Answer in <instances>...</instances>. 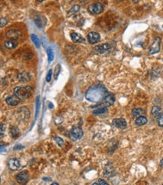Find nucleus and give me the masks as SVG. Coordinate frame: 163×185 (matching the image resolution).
<instances>
[{
  "label": "nucleus",
  "mask_w": 163,
  "mask_h": 185,
  "mask_svg": "<svg viewBox=\"0 0 163 185\" xmlns=\"http://www.w3.org/2000/svg\"><path fill=\"white\" fill-rule=\"evenodd\" d=\"M108 94L109 92L107 90L103 85L96 84L87 90L85 93V98L91 102H100L104 100Z\"/></svg>",
  "instance_id": "1"
},
{
  "label": "nucleus",
  "mask_w": 163,
  "mask_h": 185,
  "mask_svg": "<svg viewBox=\"0 0 163 185\" xmlns=\"http://www.w3.org/2000/svg\"><path fill=\"white\" fill-rule=\"evenodd\" d=\"M14 92L15 95L18 96L20 99H25L32 95L33 88L30 86H20L15 87Z\"/></svg>",
  "instance_id": "2"
},
{
  "label": "nucleus",
  "mask_w": 163,
  "mask_h": 185,
  "mask_svg": "<svg viewBox=\"0 0 163 185\" xmlns=\"http://www.w3.org/2000/svg\"><path fill=\"white\" fill-rule=\"evenodd\" d=\"M103 4L100 2H96L94 4H91L88 6V11L92 14H99L103 11Z\"/></svg>",
  "instance_id": "3"
},
{
  "label": "nucleus",
  "mask_w": 163,
  "mask_h": 185,
  "mask_svg": "<svg viewBox=\"0 0 163 185\" xmlns=\"http://www.w3.org/2000/svg\"><path fill=\"white\" fill-rule=\"evenodd\" d=\"M161 42H162V39H161L160 37L155 38L153 44L151 45L150 50H149V54H154L159 52V51H160Z\"/></svg>",
  "instance_id": "4"
},
{
  "label": "nucleus",
  "mask_w": 163,
  "mask_h": 185,
  "mask_svg": "<svg viewBox=\"0 0 163 185\" xmlns=\"http://www.w3.org/2000/svg\"><path fill=\"white\" fill-rule=\"evenodd\" d=\"M70 138L73 141H77L80 139L83 136V131L80 127H76L72 129L70 131Z\"/></svg>",
  "instance_id": "5"
},
{
  "label": "nucleus",
  "mask_w": 163,
  "mask_h": 185,
  "mask_svg": "<svg viewBox=\"0 0 163 185\" xmlns=\"http://www.w3.org/2000/svg\"><path fill=\"white\" fill-rule=\"evenodd\" d=\"M16 181L21 184H26L29 181V173L27 171H23L20 172L16 176Z\"/></svg>",
  "instance_id": "6"
},
{
  "label": "nucleus",
  "mask_w": 163,
  "mask_h": 185,
  "mask_svg": "<svg viewBox=\"0 0 163 185\" xmlns=\"http://www.w3.org/2000/svg\"><path fill=\"white\" fill-rule=\"evenodd\" d=\"M6 36L8 39H10V40L15 41L21 38V33L19 30H15V29H11L6 32Z\"/></svg>",
  "instance_id": "7"
},
{
  "label": "nucleus",
  "mask_w": 163,
  "mask_h": 185,
  "mask_svg": "<svg viewBox=\"0 0 163 185\" xmlns=\"http://www.w3.org/2000/svg\"><path fill=\"white\" fill-rule=\"evenodd\" d=\"M100 40V36L96 32H91L88 34V41L91 45L97 43Z\"/></svg>",
  "instance_id": "8"
},
{
  "label": "nucleus",
  "mask_w": 163,
  "mask_h": 185,
  "mask_svg": "<svg viewBox=\"0 0 163 185\" xmlns=\"http://www.w3.org/2000/svg\"><path fill=\"white\" fill-rule=\"evenodd\" d=\"M8 168L11 169V170H18V169H20L21 167V163H20L19 160L16 158H12L10 159L8 162Z\"/></svg>",
  "instance_id": "9"
},
{
  "label": "nucleus",
  "mask_w": 163,
  "mask_h": 185,
  "mask_svg": "<svg viewBox=\"0 0 163 185\" xmlns=\"http://www.w3.org/2000/svg\"><path fill=\"white\" fill-rule=\"evenodd\" d=\"M112 126L119 129H126L127 127V123L123 118H116L112 121Z\"/></svg>",
  "instance_id": "10"
},
{
  "label": "nucleus",
  "mask_w": 163,
  "mask_h": 185,
  "mask_svg": "<svg viewBox=\"0 0 163 185\" xmlns=\"http://www.w3.org/2000/svg\"><path fill=\"white\" fill-rule=\"evenodd\" d=\"M95 50L100 54H107L111 51V46L109 44H103L95 47Z\"/></svg>",
  "instance_id": "11"
},
{
  "label": "nucleus",
  "mask_w": 163,
  "mask_h": 185,
  "mask_svg": "<svg viewBox=\"0 0 163 185\" xmlns=\"http://www.w3.org/2000/svg\"><path fill=\"white\" fill-rule=\"evenodd\" d=\"M5 102L8 105H9L16 106V105H18V104H19L20 99L18 98V96H16L15 94H14V95L10 96L7 97V98H6V99H5Z\"/></svg>",
  "instance_id": "12"
},
{
  "label": "nucleus",
  "mask_w": 163,
  "mask_h": 185,
  "mask_svg": "<svg viewBox=\"0 0 163 185\" xmlns=\"http://www.w3.org/2000/svg\"><path fill=\"white\" fill-rule=\"evenodd\" d=\"M30 74L27 72H21L18 74V78L21 82H28L30 81Z\"/></svg>",
  "instance_id": "13"
},
{
  "label": "nucleus",
  "mask_w": 163,
  "mask_h": 185,
  "mask_svg": "<svg viewBox=\"0 0 163 185\" xmlns=\"http://www.w3.org/2000/svg\"><path fill=\"white\" fill-rule=\"evenodd\" d=\"M71 39H72L73 42L75 43H84L85 42V39L82 37L81 35L77 33H71Z\"/></svg>",
  "instance_id": "14"
},
{
  "label": "nucleus",
  "mask_w": 163,
  "mask_h": 185,
  "mask_svg": "<svg viewBox=\"0 0 163 185\" xmlns=\"http://www.w3.org/2000/svg\"><path fill=\"white\" fill-rule=\"evenodd\" d=\"M114 102H115V97H114V96L112 95V93H109L103 101V104L105 106H109L112 105L114 103Z\"/></svg>",
  "instance_id": "15"
},
{
  "label": "nucleus",
  "mask_w": 163,
  "mask_h": 185,
  "mask_svg": "<svg viewBox=\"0 0 163 185\" xmlns=\"http://www.w3.org/2000/svg\"><path fill=\"white\" fill-rule=\"evenodd\" d=\"M151 112L152 114H153V116H154L156 119H159V118L163 114L162 112V109H161L159 106H154V107L152 108Z\"/></svg>",
  "instance_id": "16"
},
{
  "label": "nucleus",
  "mask_w": 163,
  "mask_h": 185,
  "mask_svg": "<svg viewBox=\"0 0 163 185\" xmlns=\"http://www.w3.org/2000/svg\"><path fill=\"white\" fill-rule=\"evenodd\" d=\"M5 46L8 49H14L18 46V42L13 40H8L5 42Z\"/></svg>",
  "instance_id": "17"
},
{
  "label": "nucleus",
  "mask_w": 163,
  "mask_h": 185,
  "mask_svg": "<svg viewBox=\"0 0 163 185\" xmlns=\"http://www.w3.org/2000/svg\"><path fill=\"white\" fill-rule=\"evenodd\" d=\"M147 123V119L146 117L144 116H140L135 120V124L137 126H142L144 125Z\"/></svg>",
  "instance_id": "18"
},
{
  "label": "nucleus",
  "mask_w": 163,
  "mask_h": 185,
  "mask_svg": "<svg viewBox=\"0 0 163 185\" xmlns=\"http://www.w3.org/2000/svg\"><path fill=\"white\" fill-rule=\"evenodd\" d=\"M20 134V131L18 130V128L15 127H11L10 128V135L11 136L12 138L15 139V138L18 137Z\"/></svg>",
  "instance_id": "19"
},
{
  "label": "nucleus",
  "mask_w": 163,
  "mask_h": 185,
  "mask_svg": "<svg viewBox=\"0 0 163 185\" xmlns=\"http://www.w3.org/2000/svg\"><path fill=\"white\" fill-rule=\"evenodd\" d=\"M31 39L33 41V42L34 43V45H36V47L37 48H39L41 46V42L39 40V38L37 37V36L35 34H32L31 35Z\"/></svg>",
  "instance_id": "20"
},
{
  "label": "nucleus",
  "mask_w": 163,
  "mask_h": 185,
  "mask_svg": "<svg viewBox=\"0 0 163 185\" xmlns=\"http://www.w3.org/2000/svg\"><path fill=\"white\" fill-rule=\"evenodd\" d=\"M107 111H108L107 108L101 107V108H99L96 109V110H94V111H93V114L95 115H100V114H103L106 113Z\"/></svg>",
  "instance_id": "21"
},
{
  "label": "nucleus",
  "mask_w": 163,
  "mask_h": 185,
  "mask_svg": "<svg viewBox=\"0 0 163 185\" xmlns=\"http://www.w3.org/2000/svg\"><path fill=\"white\" fill-rule=\"evenodd\" d=\"M47 51V55H48V62L51 63V62L53 61L54 60V52H53L52 49L51 48H48L46 50Z\"/></svg>",
  "instance_id": "22"
},
{
  "label": "nucleus",
  "mask_w": 163,
  "mask_h": 185,
  "mask_svg": "<svg viewBox=\"0 0 163 185\" xmlns=\"http://www.w3.org/2000/svg\"><path fill=\"white\" fill-rule=\"evenodd\" d=\"M60 70H61V66H60V64H57V66H55V68H54V78L55 80H57V78H58L59 75H60Z\"/></svg>",
  "instance_id": "23"
},
{
  "label": "nucleus",
  "mask_w": 163,
  "mask_h": 185,
  "mask_svg": "<svg viewBox=\"0 0 163 185\" xmlns=\"http://www.w3.org/2000/svg\"><path fill=\"white\" fill-rule=\"evenodd\" d=\"M39 108H40V99H39V96H38L36 97V119H37L38 118Z\"/></svg>",
  "instance_id": "24"
},
{
  "label": "nucleus",
  "mask_w": 163,
  "mask_h": 185,
  "mask_svg": "<svg viewBox=\"0 0 163 185\" xmlns=\"http://www.w3.org/2000/svg\"><path fill=\"white\" fill-rule=\"evenodd\" d=\"M144 110L142 108H135L132 110V114L133 116H139L144 113Z\"/></svg>",
  "instance_id": "25"
},
{
  "label": "nucleus",
  "mask_w": 163,
  "mask_h": 185,
  "mask_svg": "<svg viewBox=\"0 0 163 185\" xmlns=\"http://www.w3.org/2000/svg\"><path fill=\"white\" fill-rule=\"evenodd\" d=\"M80 6H79L78 5H75L73 6V7L71 8L70 10L69 11V14H72L77 13V12H78L79 11H80Z\"/></svg>",
  "instance_id": "26"
},
{
  "label": "nucleus",
  "mask_w": 163,
  "mask_h": 185,
  "mask_svg": "<svg viewBox=\"0 0 163 185\" xmlns=\"http://www.w3.org/2000/svg\"><path fill=\"white\" fill-rule=\"evenodd\" d=\"M34 21L38 27H40V28L42 27V22L41 17H34Z\"/></svg>",
  "instance_id": "27"
},
{
  "label": "nucleus",
  "mask_w": 163,
  "mask_h": 185,
  "mask_svg": "<svg viewBox=\"0 0 163 185\" xmlns=\"http://www.w3.org/2000/svg\"><path fill=\"white\" fill-rule=\"evenodd\" d=\"M54 141H55L56 143H57L59 146H62V145H64V143L63 139L60 137H54Z\"/></svg>",
  "instance_id": "28"
},
{
  "label": "nucleus",
  "mask_w": 163,
  "mask_h": 185,
  "mask_svg": "<svg viewBox=\"0 0 163 185\" xmlns=\"http://www.w3.org/2000/svg\"><path fill=\"white\" fill-rule=\"evenodd\" d=\"M8 20L5 17H0V27H2L7 25Z\"/></svg>",
  "instance_id": "29"
},
{
  "label": "nucleus",
  "mask_w": 163,
  "mask_h": 185,
  "mask_svg": "<svg viewBox=\"0 0 163 185\" xmlns=\"http://www.w3.org/2000/svg\"><path fill=\"white\" fill-rule=\"evenodd\" d=\"M51 76H52V70H51V69H50V70L48 71V74H47V75H46V81H47V82H50V81H51Z\"/></svg>",
  "instance_id": "30"
},
{
  "label": "nucleus",
  "mask_w": 163,
  "mask_h": 185,
  "mask_svg": "<svg viewBox=\"0 0 163 185\" xmlns=\"http://www.w3.org/2000/svg\"><path fill=\"white\" fill-rule=\"evenodd\" d=\"M5 134V127L2 124H0V139L4 136Z\"/></svg>",
  "instance_id": "31"
},
{
  "label": "nucleus",
  "mask_w": 163,
  "mask_h": 185,
  "mask_svg": "<svg viewBox=\"0 0 163 185\" xmlns=\"http://www.w3.org/2000/svg\"><path fill=\"white\" fill-rule=\"evenodd\" d=\"M158 124L160 127H163V114L158 119Z\"/></svg>",
  "instance_id": "32"
},
{
  "label": "nucleus",
  "mask_w": 163,
  "mask_h": 185,
  "mask_svg": "<svg viewBox=\"0 0 163 185\" xmlns=\"http://www.w3.org/2000/svg\"><path fill=\"white\" fill-rule=\"evenodd\" d=\"M98 183L100 185H109L106 182V181H104V180H103V179H99Z\"/></svg>",
  "instance_id": "33"
},
{
  "label": "nucleus",
  "mask_w": 163,
  "mask_h": 185,
  "mask_svg": "<svg viewBox=\"0 0 163 185\" xmlns=\"http://www.w3.org/2000/svg\"><path fill=\"white\" fill-rule=\"evenodd\" d=\"M22 148H24V146H22V145H18L17 146L15 147V148H14V149H15V150H19V149H22Z\"/></svg>",
  "instance_id": "34"
},
{
  "label": "nucleus",
  "mask_w": 163,
  "mask_h": 185,
  "mask_svg": "<svg viewBox=\"0 0 163 185\" xmlns=\"http://www.w3.org/2000/svg\"><path fill=\"white\" fill-rule=\"evenodd\" d=\"M48 105H49V107H50V108H53V105L51 104V102H49V104H48Z\"/></svg>",
  "instance_id": "35"
},
{
  "label": "nucleus",
  "mask_w": 163,
  "mask_h": 185,
  "mask_svg": "<svg viewBox=\"0 0 163 185\" xmlns=\"http://www.w3.org/2000/svg\"><path fill=\"white\" fill-rule=\"evenodd\" d=\"M4 145H5V144H4V143H0V148H2V147L4 146Z\"/></svg>",
  "instance_id": "36"
},
{
  "label": "nucleus",
  "mask_w": 163,
  "mask_h": 185,
  "mask_svg": "<svg viewBox=\"0 0 163 185\" xmlns=\"http://www.w3.org/2000/svg\"><path fill=\"white\" fill-rule=\"evenodd\" d=\"M92 185H100V184H99V183H97V182H95V183H94V184H93Z\"/></svg>",
  "instance_id": "37"
},
{
  "label": "nucleus",
  "mask_w": 163,
  "mask_h": 185,
  "mask_svg": "<svg viewBox=\"0 0 163 185\" xmlns=\"http://www.w3.org/2000/svg\"><path fill=\"white\" fill-rule=\"evenodd\" d=\"M2 151H4V149H2V148H0V153L2 152Z\"/></svg>",
  "instance_id": "38"
},
{
  "label": "nucleus",
  "mask_w": 163,
  "mask_h": 185,
  "mask_svg": "<svg viewBox=\"0 0 163 185\" xmlns=\"http://www.w3.org/2000/svg\"><path fill=\"white\" fill-rule=\"evenodd\" d=\"M51 185H59V184H57V183H53V184H51Z\"/></svg>",
  "instance_id": "39"
},
{
  "label": "nucleus",
  "mask_w": 163,
  "mask_h": 185,
  "mask_svg": "<svg viewBox=\"0 0 163 185\" xmlns=\"http://www.w3.org/2000/svg\"><path fill=\"white\" fill-rule=\"evenodd\" d=\"M162 185H163V184H162Z\"/></svg>",
  "instance_id": "40"
}]
</instances>
